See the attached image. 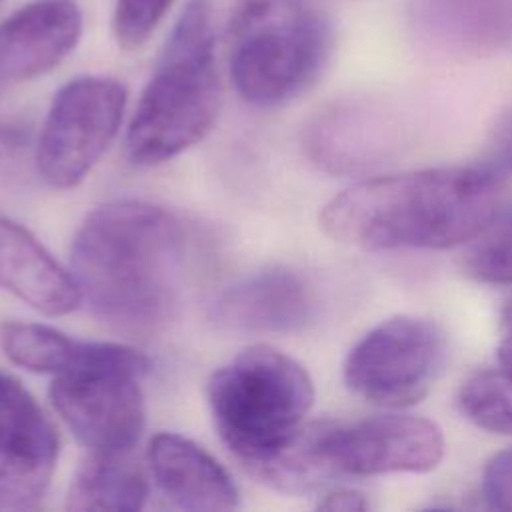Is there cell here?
<instances>
[{
  "mask_svg": "<svg viewBox=\"0 0 512 512\" xmlns=\"http://www.w3.org/2000/svg\"><path fill=\"white\" fill-rule=\"evenodd\" d=\"M186 254V228L172 212L138 200L110 202L76 230L70 274L100 322L152 336L178 314Z\"/></svg>",
  "mask_w": 512,
  "mask_h": 512,
  "instance_id": "1",
  "label": "cell"
},
{
  "mask_svg": "<svg viewBox=\"0 0 512 512\" xmlns=\"http://www.w3.org/2000/svg\"><path fill=\"white\" fill-rule=\"evenodd\" d=\"M498 176L482 168H428L358 182L320 212L322 230L366 250L450 248L490 226Z\"/></svg>",
  "mask_w": 512,
  "mask_h": 512,
  "instance_id": "2",
  "label": "cell"
},
{
  "mask_svg": "<svg viewBox=\"0 0 512 512\" xmlns=\"http://www.w3.org/2000/svg\"><path fill=\"white\" fill-rule=\"evenodd\" d=\"M218 108L220 78L208 2L192 0L166 40L130 120V162L154 166L182 154L210 132Z\"/></svg>",
  "mask_w": 512,
  "mask_h": 512,
  "instance_id": "3",
  "label": "cell"
},
{
  "mask_svg": "<svg viewBox=\"0 0 512 512\" xmlns=\"http://www.w3.org/2000/svg\"><path fill=\"white\" fill-rule=\"evenodd\" d=\"M442 454L440 428L420 416L318 420L302 424L256 472L276 488L302 492L344 476L428 472L438 466Z\"/></svg>",
  "mask_w": 512,
  "mask_h": 512,
  "instance_id": "4",
  "label": "cell"
},
{
  "mask_svg": "<svg viewBox=\"0 0 512 512\" xmlns=\"http://www.w3.org/2000/svg\"><path fill=\"white\" fill-rule=\"evenodd\" d=\"M332 50V26L314 0H240L230 22V76L252 106L302 94Z\"/></svg>",
  "mask_w": 512,
  "mask_h": 512,
  "instance_id": "5",
  "label": "cell"
},
{
  "mask_svg": "<svg viewBox=\"0 0 512 512\" xmlns=\"http://www.w3.org/2000/svg\"><path fill=\"white\" fill-rule=\"evenodd\" d=\"M206 396L222 442L258 468L304 424L314 402V384L300 362L260 344L214 370Z\"/></svg>",
  "mask_w": 512,
  "mask_h": 512,
  "instance_id": "6",
  "label": "cell"
},
{
  "mask_svg": "<svg viewBox=\"0 0 512 512\" xmlns=\"http://www.w3.org/2000/svg\"><path fill=\"white\" fill-rule=\"evenodd\" d=\"M150 362L116 342H84L80 358L54 374L50 402L70 432L90 450H132L144 430L140 378Z\"/></svg>",
  "mask_w": 512,
  "mask_h": 512,
  "instance_id": "7",
  "label": "cell"
},
{
  "mask_svg": "<svg viewBox=\"0 0 512 512\" xmlns=\"http://www.w3.org/2000/svg\"><path fill=\"white\" fill-rule=\"evenodd\" d=\"M126 88L106 76H78L54 96L36 146V168L52 188L78 186L118 134Z\"/></svg>",
  "mask_w": 512,
  "mask_h": 512,
  "instance_id": "8",
  "label": "cell"
},
{
  "mask_svg": "<svg viewBox=\"0 0 512 512\" xmlns=\"http://www.w3.org/2000/svg\"><path fill=\"white\" fill-rule=\"evenodd\" d=\"M444 350V334L434 322L394 316L352 346L344 362V382L350 392L370 404L412 406L432 388Z\"/></svg>",
  "mask_w": 512,
  "mask_h": 512,
  "instance_id": "9",
  "label": "cell"
},
{
  "mask_svg": "<svg viewBox=\"0 0 512 512\" xmlns=\"http://www.w3.org/2000/svg\"><path fill=\"white\" fill-rule=\"evenodd\" d=\"M58 460V434L12 376L0 372V510L34 506L46 492Z\"/></svg>",
  "mask_w": 512,
  "mask_h": 512,
  "instance_id": "10",
  "label": "cell"
},
{
  "mask_svg": "<svg viewBox=\"0 0 512 512\" xmlns=\"http://www.w3.org/2000/svg\"><path fill=\"white\" fill-rule=\"evenodd\" d=\"M82 12L74 0H34L0 22V92L58 66L78 44Z\"/></svg>",
  "mask_w": 512,
  "mask_h": 512,
  "instance_id": "11",
  "label": "cell"
},
{
  "mask_svg": "<svg viewBox=\"0 0 512 512\" xmlns=\"http://www.w3.org/2000/svg\"><path fill=\"white\" fill-rule=\"evenodd\" d=\"M316 310L312 286L290 268H266L228 286L212 304V320L238 332H296Z\"/></svg>",
  "mask_w": 512,
  "mask_h": 512,
  "instance_id": "12",
  "label": "cell"
},
{
  "mask_svg": "<svg viewBox=\"0 0 512 512\" xmlns=\"http://www.w3.org/2000/svg\"><path fill=\"white\" fill-rule=\"evenodd\" d=\"M148 466L162 496L182 510H232L238 488L230 474L202 446L174 432H160L148 444Z\"/></svg>",
  "mask_w": 512,
  "mask_h": 512,
  "instance_id": "13",
  "label": "cell"
},
{
  "mask_svg": "<svg viewBox=\"0 0 512 512\" xmlns=\"http://www.w3.org/2000/svg\"><path fill=\"white\" fill-rule=\"evenodd\" d=\"M0 288L48 316L68 314L82 304L72 274L6 216H0Z\"/></svg>",
  "mask_w": 512,
  "mask_h": 512,
  "instance_id": "14",
  "label": "cell"
},
{
  "mask_svg": "<svg viewBox=\"0 0 512 512\" xmlns=\"http://www.w3.org/2000/svg\"><path fill=\"white\" fill-rule=\"evenodd\" d=\"M146 498L148 480L132 450H92L70 480L66 508L76 512H132L144 508Z\"/></svg>",
  "mask_w": 512,
  "mask_h": 512,
  "instance_id": "15",
  "label": "cell"
},
{
  "mask_svg": "<svg viewBox=\"0 0 512 512\" xmlns=\"http://www.w3.org/2000/svg\"><path fill=\"white\" fill-rule=\"evenodd\" d=\"M386 136H376V126L350 110H332L316 118L306 136L308 158L332 174H350L370 168L384 158Z\"/></svg>",
  "mask_w": 512,
  "mask_h": 512,
  "instance_id": "16",
  "label": "cell"
},
{
  "mask_svg": "<svg viewBox=\"0 0 512 512\" xmlns=\"http://www.w3.org/2000/svg\"><path fill=\"white\" fill-rule=\"evenodd\" d=\"M0 348L14 364L54 376L80 358L84 342L44 324L4 320L0 322Z\"/></svg>",
  "mask_w": 512,
  "mask_h": 512,
  "instance_id": "17",
  "label": "cell"
},
{
  "mask_svg": "<svg viewBox=\"0 0 512 512\" xmlns=\"http://www.w3.org/2000/svg\"><path fill=\"white\" fill-rule=\"evenodd\" d=\"M458 406L476 426L512 436V374L502 368L474 374L460 388Z\"/></svg>",
  "mask_w": 512,
  "mask_h": 512,
  "instance_id": "18",
  "label": "cell"
},
{
  "mask_svg": "<svg viewBox=\"0 0 512 512\" xmlns=\"http://www.w3.org/2000/svg\"><path fill=\"white\" fill-rule=\"evenodd\" d=\"M466 250L464 272L484 284H512V224L510 220L484 228Z\"/></svg>",
  "mask_w": 512,
  "mask_h": 512,
  "instance_id": "19",
  "label": "cell"
},
{
  "mask_svg": "<svg viewBox=\"0 0 512 512\" xmlns=\"http://www.w3.org/2000/svg\"><path fill=\"white\" fill-rule=\"evenodd\" d=\"M172 2L174 0H116L112 16L116 42L126 50L142 46L162 22Z\"/></svg>",
  "mask_w": 512,
  "mask_h": 512,
  "instance_id": "20",
  "label": "cell"
},
{
  "mask_svg": "<svg viewBox=\"0 0 512 512\" xmlns=\"http://www.w3.org/2000/svg\"><path fill=\"white\" fill-rule=\"evenodd\" d=\"M482 498L488 508L512 512V448L494 454L482 474Z\"/></svg>",
  "mask_w": 512,
  "mask_h": 512,
  "instance_id": "21",
  "label": "cell"
},
{
  "mask_svg": "<svg viewBox=\"0 0 512 512\" xmlns=\"http://www.w3.org/2000/svg\"><path fill=\"white\" fill-rule=\"evenodd\" d=\"M484 168L490 170L492 174L512 170V106L500 116L494 128L490 154Z\"/></svg>",
  "mask_w": 512,
  "mask_h": 512,
  "instance_id": "22",
  "label": "cell"
},
{
  "mask_svg": "<svg viewBox=\"0 0 512 512\" xmlns=\"http://www.w3.org/2000/svg\"><path fill=\"white\" fill-rule=\"evenodd\" d=\"M318 510H330V512H364L368 510V500L362 492L350 490V488H336L322 496V500L316 504Z\"/></svg>",
  "mask_w": 512,
  "mask_h": 512,
  "instance_id": "23",
  "label": "cell"
},
{
  "mask_svg": "<svg viewBox=\"0 0 512 512\" xmlns=\"http://www.w3.org/2000/svg\"><path fill=\"white\" fill-rule=\"evenodd\" d=\"M498 368L512 374V322L508 324V328L498 344Z\"/></svg>",
  "mask_w": 512,
  "mask_h": 512,
  "instance_id": "24",
  "label": "cell"
},
{
  "mask_svg": "<svg viewBox=\"0 0 512 512\" xmlns=\"http://www.w3.org/2000/svg\"><path fill=\"white\" fill-rule=\"evenodd\" d=\"M508 220H510V224H512V216H510V218H508Z\"/></svg>",
  "mask_w": 512,
  "mask_h": 512,
  "instance_id": "25",
  "label": "cell"
}]
</instances>
